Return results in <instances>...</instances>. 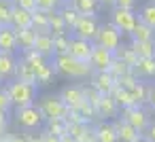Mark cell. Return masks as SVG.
<instances>
[{"instance_id": "6da1fadb", "label": "cell", "mask_w": 155, "mask_h": 142, "mask_svg": "<svg viewBox=\"0 0 155 142\" xmlns=\"http://www.w3.org/2000/svg\"><path fill=\"white\" fill-rule=\"evenodd\" d=\"M51 66L55 70V74H62L66 79H87L91 76V66L89 64H83L79 60H74L72 55L68 53H58L51 57Z\"/></svg>"}, {"instance_id": "7a4b0ae2", "label": "cell", "mask_w": 155, "mask_h": 142, "mask_svg": "<svg viewBox=\"0 0 155 142\" xmlns=\"http://www.w3.org/2000/svg\"><path fill=\"white\" fill-rule=\"evenodd\" d=\"M7 93L11 98V104L15 108H21V106H30L34 104L36 100V85H30V83H21V81H11L7 83Z\"/></svg>"}, {"instance_id": "3957f363", "label": "cell", "mask_w": 155, "mask_h": 142, "mask_svg": "<svg viewBox=\"0 0 155 142\" xmlns=\"http://www.w3.org/2000/svg\"><path fill=\"white\" fill-rule=\"evenodd\" d=\"M43 121H45V117H43V112L36 104L15 108V123L24 129H36V127L43 125Z\"/></svg>"}, {"instance_id": "277c9868", "label": "cell", "mask_w": 155, "mask_h": 142, "mask_svg": "<svg viewBox=\"0 0 155 142\" xmlns=\"http://www.w3.org/2000/svg\"><path fill=\"white\" fill-rule=\"evenodd\" d=\"M38 108H41L45 121H47V119H62V121H66V115H68V110H70V108L60 100V95H45V98L41 100Z\"/></svg>"}, {"instance_id": "5b68a950", "label": "cell", "mask_w": 155, "mask_h": 142, "mask_svg": "<svg viewBox=\"0 0 155 142\" xmlns=\"http://www.w3.org/2000/svg\"><path fill=\"white\" fill-rule=\"evenodd\" d=\"M121 36H123V34H121L113 24H104V26H100V28H98L96 38H94V45L115 51L117 47H121Z\"/></svg>"}, {"instance_id": "8992f818", "label": "cell", "mask_w": 155, "mask_h": 142, "mask_svg": "<svg viewBox=\"0 0 155 142\" xmlns=\"http://www.w3.org/2000/svg\"><path fill=\"white\" fill-rule=\"evenodd\" d=\"M110 24H113L121 34H130V32L134 30V26L138 24V15H136L134 11L115 7L113 13H110Z\"/></svg>"}, {"instance_id": "52a82bcc", "label": "cell", "mask_w": 155, "mask_h": 142, "mask_svg": "<svg viewBox=\"0 0 155 142\" xmlns=\"http://www.w3.org/2000/svg\"><path fill=\"white\" fill-rule=\"evenodd\" d=\"M98 28H100V24H98V19H96V17H89V15H79L77 24H74L70 30H72L74 38H83V40H91V43H94Z\"/></svg>"}, {"instance_id": "ba28073f", "label": "cell", "mask_w": 155, "mask_h": 142, "mask_svg": "<svg viewBox=\"0 0 155 142\" xmlns=\"http://www.w3.org/2000/svg\"><path fill=\"white\" fill-rule=\"evenodd\" d=\"M123 121H127L136 131H140V134H144L147 131V127H149V123H151V119H149V115H147V110H142V106H130V108H123V117H121Z\"/></svg>"}, {"instance_id": "9c48e42d", "label": "cell", "mask_w": 155, "mask_h": 142, "mask_svg": "<svg viewBox=\"0 0 155 142\" xmlns=\"http://www.w3.org/2000/svg\"><path fill=\"white\" fill-rule=\"evenodd\" d=\"M113 60H115V51L94 45L91 57H89V66H91L94 72H104V70H108V66L113 64Z\"/></svg>"}, {"instance_id": "30bf717a", "label": "cell", "mask_w": 155, "mask_h": 142, "mask_svg": "<svg viewBox=\"0 0 155 142\" xmlns=\"http://www.w3.org/2000/svg\"><path fill=\"white\" fill-rule=\"evenodd\" d=\"M91 49H94V43L91 40H83V38H70V45H68V55H72L74 60L83 62V64H89V57H91Z\"/></svg>"}, {"instance_id": "8fae6325", "label": "cell", "mask_w": 155, "mask_h": 142, "mask_svg": "<svg viewBox=\"0 0 155 142\" xmlns=\"http://www.w3.org/2000/svg\"><path fill=\"white\" fill-rule=\"evenodd\" d=\"M115 85H117V81H115V76H113L108 70H104V72H94V76H91V87H94L96 91H100L102 95L110 93Z\"/></svg>"}, {"instance_id": "7c38bea8", "label": "cell", "mask_w": 155, "mask_h": 142, "mask_svg": "<svg viewBox=\"0 0 155 142\" xmlns=\"http://www.w3.org/2000/svg\"><path fill=\"white\" fill-rule=\"evenodd\" d=\"M60 100H62L68 108H79V104L85 100L83 87H79V85H66V87L62 89V93H60Z\"/></svg>"}, {"instance_id": "4fadbf2b", "label": "cell", "mask_w": 155, "mask_h": 142, "mask_svg": "<svg viewBox=\"0 0 155 142\" xmlns=\"http://www.w3.org/2000/svg\"><path fill=\"white\" fill-rule=\"evenodd\" d=\"M15 66H17V57L15 53H5L0 51V81H11L15 76Z\"/></svg>"}, {"instance_id": "5bb4252c", "label": "cell", "mask_w": 155, "mask_h": 142, "mask_svg": "<svg viewBox=\"0 0 155 142\" xmlns=\"http://www.w3.org/2000/svg\"><path fill=\"white\" fill-rule=\"evenodd\" d=\"M132 72L136 79H155V57H138V62L132 66Z\"/></svg>"}, {"instance_id": "9a60e30c", "label": "cell", "mask_w": 155, "mask_h": 142, "mask_svg": "<svg viewBox=\"0 0 155 142\" xmlns=\"http://www.w3.org/2000/svg\"><path fill=\"white\" fill-rule=\"evenodd\" d=\"M113 127H115V131H117V140H119V142H136L138 136H142L140 131H136V129H134L127 121H123V119L115 121Z\"/></svg>"}, {"instance_id": "2e32d148", "label": "cell", "mask_w": 155, "mask_h": 142, "mask_svg": "<svg viewBox=\"0 0 155 142\" xmlns=\"http://www.w3.org/2000/svg\"><path fill=\"white\" fill-rule=\"evenodd\" d=\"M11 28H13V30H26V28H32V13H30V11H24V9H19V7L13 5Z\"/></svg>"}, {"instance_id": "e0dca14e", "label": "cell", "mask_w": 155, "mask_h": 142, "mask_svg": "<svg viewBox=\"0 0 155 142\" xmlns=\"http://www.w3.org/2000/svg\"><path fill=\"white\" fill-rule=\"evenodd\" d=\"M0 51H5V53H15L17 51L15 30L11 26H0Z\"/></svg>"}, {"instance_id": "ac0fdd59", "label": "cell", "mask_w": 155, "mask_h": 142, "mask_svg": "<svg viewBox=\"0 0 155 142\" xmlns=\"http://www.w3.org/2000/svg\"><path fill=\"white\" fill-rule=\"evenodd\" d=\"M34 51L41 53L45 60H51L55 55V51H53V34H36Z\"/></svg>"}, {"instance_id": "d6986e66", "label": "cell", "mask_w": 155, "mask_h": 142, "mask_svg": "<svg viewBox=\"0 0 155 142\" xmlns=\"http://www.w3.org/2000/svg\"><path fill=\"white\" fill-rule=\"evenodd\" d=\"M15 40H17V49L24 53V51H30L34 49V43H36V32L32 28H26V30H15Z\"/></svg>"}, {"instance_id": "ffe728a7", "label": "cell", "mask_w": 155, "mask_h": 142, "mask_svg": "<svg viewBox=\"0 0 155 142\" xmlns=\"http://www.w3.org/2000/svg\"><path fill=\"white\" fill-rule=\"evenodd\" d=\"M15 81H21V83H30V85H36V72L34 68L24 62V60H17V66H15Z\"/></svg>"}, {"instance_id": "44dd1931", "label": "cell", "mask_w": 155, "mask_h": 142, "mask_svg": "<svg viewBox=\"0 0 155 142\" xmlns=\"http://www.w3.org/2000/svg\"><path fill=\"white\" fill-rule=\"evenodd\" d=\"M96 112H98V117H115L119 112V106L115 104L113 95L106 93V95H100V100L96 104Z\"/></svg>"}, {"instance_id": "7402d4cb", "label": "cell", "mask_w": 155, "mask_h": 142, "mask_svg": "<svg viewBox=\"0 0 155 142\" xmlns=\"http://www.w3.org/2000/svg\"><path fill=\"white\" fill-rule=\"evenodd\" d=\"M70 5L79 15H89V17H96V13L102 7L100 0H70Z\"/></svg>"}, {"instance_id": "603a6c76", "label": "cell", "mask_w": 155, "mask_h": 142, "mask_svg": "<svg viewBox=\"0 0 155 142\" xmlns=\"http://www.w3.org/2000/svg\"><path fill=\"white\" fill-rule=\"evenodd\" d=\"M91 129H94V136H96L98 142H119L113 123H104V121H102V123H98V125L91 127Z\"/></svg>"}, {"instance_id": "cb8c5ba5", "label": "cell", "mask_w": 155, "mask_h": 142, "mask_svg": "<svg viewBox=\"0 0 155 142\" xmlns=\"http://www.w3.org/2000/svg\"><path fill=\"white\" fill-rule=\"evenodd\" d=\"M130 49L136 57H155V40H132Z\"/></svg>"}, {"instance_id": "d4e9b609", "label": "cell", "mask_w": 155, "mask_h": 142, "mask_svg": "<svg viewBox=\"0 0 155 142\" xmlns=\"http://www.w3.org/2000/svg\"><path fill=\"white\" fill-rule=\"evenodd\" d=\"M32 30L36 34H51L49 30V15L45 11H32Z\"/></svg>"}, {"instance_id": "484cf974", "label": "cell", "mask_w": 155, "mask_h": 142, "mask_svg": "<svg viewBox=\"0 0 155 142\" xmlns=\"http://www.w3.org/2000/svg\"><path fill=\"white\" fill-rule=\"evenodd\" d=\"M110 95H113V100H115V104H117L119 108L136 106L134 100H132V95H130V89H125V87H121V85H115L113 91H110Z\"/></svg>"}, {"instance_id": "4316f807", "label": "cell", "mask_w": 155, "mask_h": 142, "mask_svg": "<svg viewBox=\"0 0 155 142\" xmlns=\"http://www.w3.org/2000/svg\"><path fill=\"white\" fill-rule=\"evenodd\" d=\"M47 15H49V30H51L53 36H64V34H68V26L64 24V19L60 17L58 11H51V13H47Z\"/></svg>"}, {"instance_id": "83f0119b", "label": "cell", "mask_w": 155, "mask_h": 142, "mask_svg": "<svg viewBox=\"0 0 155 142\" xmlns=\"http://www.w3.org/2000/svg\"><path fill=\"white\" fill-rule=\"evenodd\" d=\"M130 36H132V40H155V30L144 26L142 21H138L134 26V30L130 32Z\"/></svg>"}, {"instance_id": "f1b7e54d", "label": "cell", "mask_w": 155, "mask_h": 142, "mask_svg": "<svg viewBox=\"0 0 155 142\" xmlns=\"http://www.w3.org/2000/svg\"><path fill=\"white\" fill-rule=\"evenodd\" d=\"M21 60H24V62H28V64L34 68V72H38V70H41V68H43V66L49 62V60H45L41 53H36L34 49H30V51H24V53H21Z\"/></svg>"}, {"instance_id": "f546056e", "label": "cell", "mask_w": 155, "mask_h": 142, "mask_svg": "<svg viewBox=\"0 0 155 142\" xmlns=\"http://www.w3.org/2000/svg\"><path fill=\"white\" fill-rule=\"evenodd\" d=\"M58 13H60V17L64 19V24L68 26V30L77 24V19H79V13L72 9V5L68 2V5H62V7H58Z\"/></svg>"}, {"instance_id": "4dcf8cb0", "label": "cell", "mask_w": 155, "mask_h": 142, "mask_svg": "<svg viewBox=\"0 0 155 142\" xmlns=\"http://www.w3.org/2000/svg\"><path fill=\"white\" fill-rule=\"evenodd\" d=\"M53 76H55V70H53L51 62H47V64L36 72V87H45V85H49V83L53 81Z\"/></svg>"}, {"instance_id": "1f68e13d", "label": "cell", "mask_w": 155, "mask_h": 142, "mask_svg": "<svg viewBox=\"0 0 155 142\" xmlns=\"http://www.w3.org/2000/svg\"><path fill=\"white\" fill-rule=\"evenodd\" d=\"M115 60H121V62H123V64H127L130 68L138 62L136 53H134L130 47H117V49H115Z\"/></svg>"}, {"instance_id": "d6a6232c", "label": "cell", "mask_w": 155, "mask_h": 142, "mask_svg": "<svg viewBox=\"0 0 155 142\" xmlns=\"http://www.w3.org/2000/svg\"><path fill=\"white\" fill-rule=\"evenodd\" d=\"M147 89H149V87H147L144 83H140V81L130 89V95H132V100H134V104H136V106L147 104Z\"/></svg>"}, {"instance_id": "836d02e7", "label": "cell", "mask_w": 155, "mask_h": 142, "mask_svg": "<svg viewBox=\"0 0 155 142\" xmlns=\"http://www.w3.org/2000/svg\"><path fill=\"white\" fill-rule=\"evenodd\" d=\"M138 21H142L144 26H149V28L155 30V2L142 7V11H140V15H138Z\"/></svg>"}, {"instance_id": "e575fe53", "label": "cell", "mask_w": 155, "mask_h": 142, "mask_svg": "<svg viewBox=\"0 0 155 142\" xmlns=\"http://www.w3.org/2000/svg\"><path fill=\"white\" fill-rule=\"evenodd\" d=\"M11 13H13V2L0 0V26H11Z\"/></svg>"}, {"instance_id": "d590c367", "label": "cell", "mask_w": 155, "mask_h": 142, "mask_svg": "<svg viewBox=\"0 0 155 142\" xmlns=\"http://www.w3.org/2000/svg\"><path fill=\"white\" fill-rule=\"evenodd\" d=\"M47 134H53V136H64L66 134V121L62 119H47Z\"/></svg>"}, {"instance_id": "8d00e7d4", "label": "cell", "mask_w": 155, "mask_h": 142, "mask_svg": "<svg viewBox=\"0 0 155 142\" xmlns=\"http://www.w3.org/2000/svg\"><path fill=\"white\" fill-rule=\"evenodd\" d=\"M77 110H79V115H81V117H83L87 123H89L94 117H98V112H96V106H94V104H89L87 100H83V102L79 104V108H77Z\"/></svg>"}, {"instance_id": "74e56055", "label": "cell", "mask_w": 155, "mask_h": 142, "mask_svg": "<svg viewBox=\"0 0 155 142\" xmlns=\"http://www.w3.org/2000/svg\"><path fill=\"white\" fill-rule=\"evenodd\" d=\"M130 70H132V68H130L127 64H123L121 60H113V64L108 66V72H110V74L115 76V81H117L119 76H123L125 72H130Z\"/></svg>"}, {"instance_id": "f35d334b", "label": "cell", "mask_w": 155, "mask_h": 142, "mask_svg": "<svg viewBox=\"0 0 155 142\" xmlns=\"http://www.w3.org/2000/svg\"><path fill=\"white\" fill-rule=\"evenodd\" d=\"M68 45H70V36L68 34L53 36V51H55V55L58 53H68Z\"/></svg>"}, {"instance_id": "ab89813d", "label": "cell", "mask_w": 155, "mask_h": 142, "mask_svg": "<svg viewBox=\"0 0 155 142\" xmlns=\"http://www.w3.org/2000/svg\"><path fill=\"white\" fill-rule=\"evenodd\" d=\"M138 83V79H136V74L130 70V72H125L123 76H119L117 79V85H121V87H125V89H132L134 85Z\"/></svg>"}, {"instance_id": "60d3db41", "label": "cell", "mask_w": 155, "mask_h": 142, "mask_svg": "<svg viewBox=\"0 0 155 142\" xmlns=\"http://www.w3.org/2000/svg\"><path fill=\"white\" fill-rule=\"evenodd\" d=\"M58 0H36V9L38 11H45V13H51V11H58Z\"/></svg>"}, {"instance_id": "b9f144b4", "label": "cell", "mask_w": 155, "mask_h": 142, "mask_svg": "<svg viewBox=\"0 0 155 142\" xmlns=\"http://www.w3.org/2000/svg\"><path fill=\"white\" fill-rule=\"evenodd\" d=\"M83 95H85V100H87L89 104H94V106H96L102 93H100V91H96L94 87H83Z\"/></svg>"}, {"instance_id": "7bdbcfd3", "label": "cell", "mask_w": 155, "mask_h": 142, "mask_svg": "<svg viewBox=\"0 0 155 142\" xmlns=\"http://www.w3.org/2000/svg\"><path fill=\"white\" fill-rule=\"evenodd\" d=\"M11 108H13V104H11V98H9L7 89L2 87V89H0V110H5V112H9Z\"/></svg>"}, {"instance_id": "ee69618b", "label": "cell", "mask_w": 155, "mask_h": 142, "mask_svg": "<svg viewBox=\"0 0 155 142\" xmlns=\"http://www.w3.org/2000/svg\"><path fill=\"white\" fill-rule=\"evenodd\" d=\"M13 5L24 9V11H30V13L36 11V0H13Z\"/></svg>"}, {"instance_id": "f6af8a7d", "label": "cell", "mask_w": 155, "mask_h": 142, "mask_svg": "<svg viewBox=\"0 0 155 142\" xmlns=\"http://www.w3.org/2000/svg\"><path fill=\"white\" fill-rule=\"evenodd\" d=\"M115 7H119V9H127V11H134L136 0H115Z\"/></svg>"}, {"instance_id": "bcb514c9", "label": "cell", "mask_w": 155, "mask_h": 142, "mask_svg": "<svg viewBox=\"0 0 155 142\" xmlns=\"http://www.w3.org/2000/svg\"><path fill=\"white\" fill-rule=\"evenodd\" d=\"M147 104L155 110V85H149V89H147Z\"/></svg>"}, {"instance_id": "7dc6e473", "label": "cell", "mask_w": 155, "mask_h": 142, "mask_svg": "<svg viewBox=\"0 0 155 142\" xmlns=\"http://www.w3.org/2000/svg\"><path fill=\"white\" fill-rule=\"evenodd\" d=\"M7 123H9V112L0 110V131H5V129H7Z\"/></svg>"}, {"instance_id": "c3c4849f", "label": "cell", "mask_w": 155, "mask_h": 142, "mask_svg": "<svg viewBox=\"0 0 155 142\" xmlns=\"http://www.w3.org/2000/svg\"><path fill=\"white\" fill-rule=\"evenodd\" d=\"M149 142H155V123H149V127H147V136H144Z\"/></svg>"}, {"instance_id": "681fc988", "label": "cell", "mask_w": 155, "mask_h": 142, "mask_svg": "<svg viewBox=\"0 0 155 142\" xmlns=\"http://www.w3.org/2000/svg\"><path fill=\"white\" fill-rule=\"evenodd\" d=\"M43 142H62V138L60 136H53V134H43Z\"/></svg>"}, {"instance_id": "f907efd6", "label": "cell", "mask_w": 155, "mask_h": 142, "mask_svg": "<svg viewBox=\"0 0 155 142\" xmlns=\"http://www.w3.org/2000/svg\"><path fill=\"white\" fill-rule=\"evenodd\" d=\"M26 142H43V134H26Z\"/></svg>"}, {"instance_id": "816d5d0a", "label": "cell", "mask_w": 155, "mask_h": 142, "mask_svg": "<svg viewBox=\"0 0 155 142\" xmlns=\"http://www.w3.org/2000/svg\"><path fill=\"white\" fill-rule=\"evenodd\" d=\"M62 142H77V140H74L72 136H68V134H64V136H62Z\"/></svg>"}, {"instance_id": "f5cc1de1", "label": "cell", "mask_w": 155, "mask_h": 142, "mask_svg": "<svg viewBox=\"0 0 155 142\" xmlns=\"http://www.w3.org/2000/svg\"><path fill=\"white\" fill-rule=\"evenodd\" d=\"M100 5H106V7H115V0H100Z\"/></svg>"}, {"instance_id": "db71d44e", "label": "cell", "mask_w": 155, "mask_h": 142, "mask_svg": "<svg viewBox=\"0 0 155 142\" xmlns=\"http://www.w3.org/2000/svg\"><path fill=\"white\" fill-rule=\"evenodd\" d=\"M136 142H149V140H147L144 136H138V140H136Z\"/></svg>"}, {"instance_id": "11a10c76", "label": "cell", "mask_w": 155, "mask_h": 142, "mask_svg": "<svg viewBox=\"0 0 155 142\" xmlns=\"http://www.w3.org/2000/svg\"><path fill=\"white\" fill-rule=\"evenodd\" d=\"M68 2H70V0H58V5H60V7H62V5H68Z\"/></svg>"}, {"instance_id": "9f6ffc18", "label": "cell", "mask_w": 155, "mask_h": 142, "mask_svg": "<svg viewBox=\"0 0 155 142\" xmlns=\"http://www.w3.org/2000/svg\"><path fill=\"white\" fill-rule=\"evenodd\" d=\"M0 89H2V81H0Z\"/></svg>"}, {"instance_id": "6f0895ef", "label": "cell", "mask_w": 155, "mask_h": 142, "mask_svg": "<svg viewBox=\"0 0 155 142\" xmlns=\"http://www.w3.org/2000/svg\"><path fill=\"white\" fill-rule=\"evenodd\" d=\"M11 2H13V0H11Z\"/></svg>"}, {"instance_id": "680465c9", "label": "cell", "mask_w": 155, "mask_h": 142, "mask_svg": "<svg viewBox=\"0 0 155 142\" xmlns=\"http://www.w3.org/2000/svg\"><path fill=\"white\" fill-rule=\"evenodd\" d=\"M153 2H155V0H153Z\"/></svg>"}]
</instances>
